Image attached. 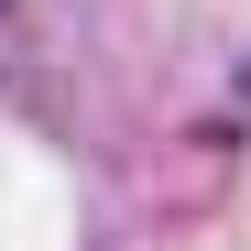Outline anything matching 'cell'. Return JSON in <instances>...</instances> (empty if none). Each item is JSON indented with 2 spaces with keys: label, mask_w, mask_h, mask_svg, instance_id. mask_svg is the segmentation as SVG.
<instances>
[{
  "label": "cell",
  "mask_w": 251,
  "mask_h": 251,
  "mask_svg": "<svg viewBox=\"0 0 251 251\" xmlns=\"http://www.w3.org/2000/svg\"><path fill=\"white\" fill-rule=\"evenodd\" d=\"M240 99H251V66H240Z\"/></svg>",
  "instance_id": "obj_1"
}]
</instances>
